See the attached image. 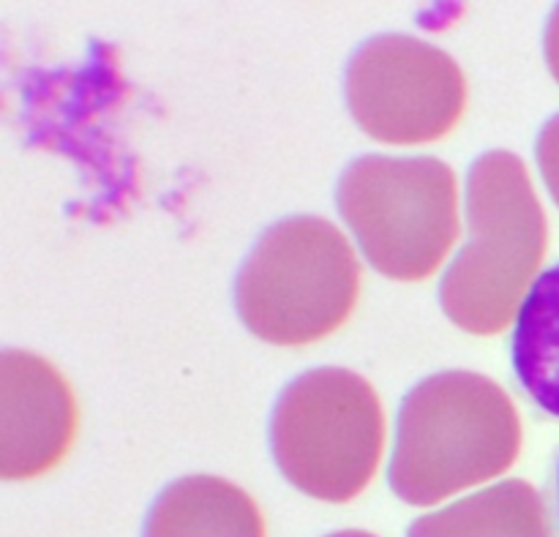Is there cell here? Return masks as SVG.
Wrapping results in <instances>:
<instances>
[{"instance_id": "cell-1", "label": "cell", "mask_w": 559, "mask_h": 537, "mask_svg": "<svg viewBox=\"0 0 559 537\" xmlns=\"http://www.w3.org/2000/svg\"><path fill=\"white\" fill-rule=\"evenodd\" d=\"M522 420L506 387L475 371H440L404 396L388 484L415 508H429L511 469Z\"/></svg>"}, {"instance_id": "cell-2", "label": "cell", "mask_w": 559, "mask_h": 537, "mask_svg": "<svg viewBox=\"0 0 559 537\" xmlns=\"http://www.w3.org/2000/svg\"><path fill=\"white\" fill-rule=\"evenodd\" d=\"M549 249V224L527 164L511 151L475 158L467 175V243L440 284L448 320L497 336L522 311Z\"/></svg>"}, {"instance_id": "cell-3", "label": "cell", "mask_w": 559, "mask_h": 537, "mask_svg": "<svg viewBox=\"0 0 559 537\" xmlns=\"http://www.w3.org/2000/svg\"><path fill=\"white\" fill-rule=\"evenodd\" d=\"M360 298V262L336 224L293 216L262 232L235 278V309L257 338L306 347L336 333Z\"/></svg>"}, {"instance_id": "cell-4", "label": "cell", "mask_w": 559, "mask_h": 537, "mask_svg": "<svg viewBox=\"0 0 559 537\" xmlns=\"http://www.w3.org/2000/svg\"><path fill=\"white\" fill-rule=\"evenodd\" d=\"M271 451L284 478L314 500L342 505L364 494L385 451L374 385L336 366L300 374L273 407Z\"/></svg>"}, {"instance_id": "cell-5", "label": "cell", "mask_w": 559, "mask_h": 537, "mask_svg": "<svg viewBox=\"0 0 559 537\" xmlns=\"http://www.w3.org/2000/svg\"><path fill=\"white\" fill-rule=\"evenodd\" d=\"M336 205L377 273L435 276L459 238V183L442 158L360 156L342 172Z\"/></svg>"}, {"instance_id": "cell-6", "label": "cell", "mask_w": 559, "mask_h": 537, "mask_svg": "<svg viewBox=\"0 0 559 537\" xmlns=\"http://www.w3.org/2000/svg\"><path fill=\"white\" fill-rule=\"evenodd\" d=\"M344 93L360 131L385 145L442 140L467 109V80L456 60L402 33L374 36L355 49Z\"/></svg>"}, {"instance_id": "cell-7", "label": "cell", "mask_w": 559, "mask_h": 537, "mask_svg": "<svg viewBox=\"0 0 559 537\" xmlns=\"http://www.w3.org/2000/svg\"><path fill=\"white\" fill-rule=\"evenodd\" d=\"M80 429L76 398L49 360L25 349L0 355V475L31 480L69 456Z\"/></svg>"}, {"instance_id": "cell-8", "label": "cell", "mask_w": 559, "mask_h": 537, "mask_svg": "<svg viewBox=\"0 0 559 537\" xmlns=\"http://www.w3.org/2000/svg\"><path fill=\"white\" fill-rule=\"evenodd\" d=\"M142 537H267V529L240 486L216 475H189L158 494Z\"/></svg>"}, {"instance_id": "cell-9", "label": "cell", "mask_w": 559, "mask_h": 537, "mask_svg": "<svg viewBox=\"0 0 559 537\" xmlns=\"http://www.w3.org/2000/svg\"><path fill=\"white\" fill-rule=\"evenodd\" d=\"M407 537H551V533L538 489L511 478L415 518Z\"/></svg>"}, {"instance_id": "cell-10", "label": "cell", "mask_w": 559, "mask_h": 537, "mask_svg": "<svg viewBox=\"0 0 559 537\" xmlns=\"http://www.w3.org/2000/svg\"><path fill=\"white\" fill-rule=\"evenodd\" d=\"M511 355L519 391L540 415L559 420V262L530 287Z\"/></svg>"}, {"instance_id": "cell-11", "label": "cell", "mask_w": 559, "mask_h": 537, "mask_svg": "<svg viewBox=\"0 0 559 537\" xmlns=\"http://www.w3.org/2000/svg\"><path fill=\"white\" fill-rule=\"evenodd\" d=\"M535 156H538L540 175L546 180L551 200L559 207V112L549 118L540 129L538 142H535Z\"/></svg>"}, {"instance_id": "cell-12", "label": "cell", "mask_w": 559, "mask_h": 537, "mask_svg": "<svg viewBox=\"0 0 559 537\" xmlns=\"http://www.w3.org/2000/svg\"><path fill=\"white\" fill-rule=\"evenodd\" d=\"M544 502H546V518H549V533L551 537H559V451L555 456V464H551L549 469V478H546Z\"/></svg>"}, {"instance_id": "cell-13", "label": "cell", "mask_w": 559, "mask_h": 537, "mask_svg": "<svg viewBox=\"0 0 559 537\" xmlns=\"http://www.w3.org/2000/svg\"><path fill=\"white\" fill-rule=\"evenodd\" d=\"M544 52H546V65H549L551 76H555L559 85V5H555V11H551L549 16V25H546Z\"/></svg>"}, {"instance_id": "cell-14", "label": "cell", "mask_w": 559, "mask_h": 537, "mask_svg": "<svg viewBox=\"0 0 559 537\" xmlns=\"http://www.w3.org/2000/svg\"><path fill=\"white\" fill-rule=\"evenodd\" d=\"M325 537H377V535L364 533V529H342V533H333V535H325Z\"/></svg>"}]
</instances>
